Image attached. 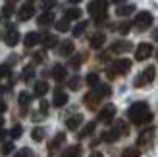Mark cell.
I'll return each instance as SVG.
<instances>
[{"label":"cell","mask_w":158,"mask_h":157,"mask_svg":"<svg viewBox=\"0 0 158 157\" xmlns=\"http://www.w3.org/2000/svg\"><path fill=\"white\" fill-rule=\"evenodd\" d=\"M41 25H50V23H54V14L52 12H44L39 16V20H37Z\"/></svg>","instance_id":"cell-20"},{"label":"cell","mask_w":158,"mask_h":157,"mask_svg":"<svg viewBox=\"0 0 158 157\" xmlns=\"http://www.w3.org/2000/svg\"><path fill=\"white\" fill-rule=\"evenodd\" d=\"M4 41H6L8 47H15V45L19 43V31H18V29H10V31L6 33V39H4Z\"/></svg>","instance_id":"cell-11"},{"label":"cell","mask_w":158,"mask_h":157,"mask_svg":"<svg viewBox=\"0 0 158 157\" xmlns=\"http://www.w3.org/2000/svg\"><path fill=\"white\" fill-rule=\"evenodd\" d=\"M31 138H33L35 142H43V138H44V130H43V128H33V132H31Z\"/></svg>","instance_id":"cell-29"},{"label":"cell","mask_w":158,"mask_h":157,"mask_svg":"<svg viewBox=\"0 0 158 157\" xmlns=\"http://www.w3.org/2000/svg\"><path fill=\"white\" fill-rule=\"evenodd\" d=\"M108 2L106 0H94V2L89 4V14L91 18L94 20L97 25H104L106 20H108Z\"/></svg>","instance_id":"cell-2"},{"label":"cell","mask_w":158,"mask_h":157,"mask_svg":"<svg viewBox=\"0 0 158 157\" xmlns=\"http://www.w3.org/2000/svg\"><path fill=\"white\" fill-rule=\"evenodd\" d=\"M21 132H23V130H21V126H19V124H18V126H14V128H12V132H10L12 140H18V138L21 136Z\"/></svg>","instance_id":"cell-41"},{"label":"cell","mask_w":158,"mask_h":157,"mask_svg":"<svg viewBox=\"0 0 158 157\" xmlns=\"http://www.w3.org/2000/svg\"><path fill=\"white\" fill-rule=\"evenodd\" d=\"M4 136H6V132H4V130H0V142H2V138H4Z\"/></svg>","instance_id":"cell-49"},{"label":"cell","mask_w":158,"mask_h":157,"mask_svg":"<svg viewBox=\"0 0 158 157\" xmlns=\"http://www.w3.org/2000/svg\"><path fill=\"white\" fill-rule=\"evenodd\" d=\"M129 70H131V60H127V58H118L116 62H112L108 76H110V78H114V76H122V74H127Z\"/></svg>","instance_id":"cell-5"},{"label":"cell","mask_w":158,"mask_h":157,"mask_svg":"<svg viewBox=\"0 0 158 157\" xmlns=\"http://www.w3.org/2000/svg\"><path fill=\"white\" fill-rule=\"evenodd\" d=\"M87 29V21H81L77 27H73V37H79V35H83V31Z\"/></svg>","instance_id":"cell-37"},{"label":"cell","mask_w":158,"mask_h":157,"mask_svg":"<svg viewBox=\"0 0 158 157\" xmlns=\"http://www.w3.org/2000/svg\"><path fill=\"white\" fill-rule=\"evenodd\" d=\"M156 58H158V52H156Z\"/></svg>","instance_id":"cell-56"},{"label":"cell","mask_w":158,"mask_h":157,"mask_svg":"<svg viewBox=\"0 0 158 157\" xmlns=\"http://www.w3.org/2000/svg\"><path fill=\"white\" fill-rule=\"evenodd\" d=\"M94 126H97L94 122H89V124H87V126L83 128V132H81V138H87V136H91L93 132H94Z\"/></svg>","instance_id":"cell-34"},{"label":"cell","mask_w":158,"mask_h":157,"mask_svg":"<svg viewBox=\"0 0 158 157\" xmlns=\"http://www.w3.org/2000/svg\"><path fill=\"white\" fill-rule=\"evenodd\" d=\"M2 124H4V119H2V116H0V128H2Z\"/></svg>","instance_id":"cell-55"},{"label":"cell","mask_w":158,"mask_h":157,"mask_svg":"<svg viewBox=\"0 0 158 157\" xmlns=\"http://www.w3.org/2000/svg\"><path fill=\"white\" fill-rule=\"evenodd\" d=\"M129 29H131V23H129V21H123L122 25H120V33L125 35V33H129Z\"/></svg>","instance_id":"cell-43"},{"label":"cell","mask_w":158,"mask_h":157,"mask_svg":"<svg viewBox=\"0 0 158 157\" xmlns=\"http://www.w3.org/2000/svg\"><path fill=\"white\" fill-rule=\"evenodd\" d=\"M81 0H69V4H79Z\"/></svg>","instance_id":"cell-52"},{"label":"cell","mask_w":158,"mask_h":157,"mask_svg":"<svg viewBox=\"0 0 158 157\" xmlns=\"http://www.w3.org/2000/svg\"><path fill=\"white\" fill-rule=\"evenodd\" d=\"M73 51H75V47H73L72 41H64L60 45V54L62 56H69V54H73Z\"/></svg>","instance_id":"cell-17"},{"label":"cell","mask_w":158,"mask_h":157,"mask_svg":"<svg viewBox=\"0 0 158 157\" xmlns=\"http://www.w3.org/2000/svg\"><path fill=\"white\" fill-rule=\"evenodd\" d=\"M31 103V95L29 93H19V105H21V113H25V109H27V105Z\"/></svg>","instance_id":"cell-26"},{"label":"cell","mask_w":158,"mask_h":157,"mask_svg":"<svg viewBox=\"0 0 158 157\" xmlns=\"http://www.w3.org/2000/svg\"><path fill=\"white\" fill-rule=\"evenodd\" d=\"M81 18V10L79 8H69V10L66 12V20L69 21V20H79Z\"/></svg>","instance_id":"cell-27"},{"label":"cell","mask_w":158,"mask_h":157,"mask_svg":"<svg viewBox=\"0 0 158 157\" xmlns=\"http://www.w3.org/2000/svg\"><path fill=\"white\" fill-rule=\"evenodd\" d=\"M85 58H87L85 54H77V56H73L72 60H69V66H72V68H79V66H81V62H83Z\"/></svg>","instance_id":"cell-30"},{"label":"cell","mask_w":158,"mask_h":157,"mask_svg":"<svg viewBox=\"0 0 158 157\" xmlns=\"http://www.w3.org/2000/svg\"><path fill=\"white\" fill-rule=\"evenodd\" d=\"M68 103V95H66V93L64 91H56V93H54V99H52V105L54 107H64Z\"/></svg>","instance_id":"cell-14"},{"label":"cell","mask_w":158,"mask_h":157,"mask_svg":"<svg viewBox=\"0 0 158 157\" xmlns=\"http://www.w3.org/2000/svg\"><path fill=\"white\" fill-rule=\"evenodd\" d=\"M127 116H129V120L133 124H147V122L152 120V113H151V109H148V105L145 101L133 103L129 107V111H127Z\"/></svg>","instance_id":"cell-1"},{"label":"cell","mask_w":158,"mask_h":157,"mask_svg":"<svg viewBox=\"0 0 158 157\" xmlns=\"http://www.w3.org/2000/svg\"><path fill=\"white\" fill-rule=\"evenodd\" d=\"M152 140H154V128H148L145 132H141V136L137 138V146L139 147H148V146H152Z\"/></svg>","instance_id":"cell-7"},{"label":"cell","mask_w":158,"mask_h":157,"mask_svg":"<svg viewBox=\"0 0 158 157\" xmlns=\"http://www.w3.org/2000/svg\"><path fill=\"white\" fill-rule=\"evenodd\" d=\"M10 74H12V70H10V66H8V64L0 66V78H8Z\"/></svg>","instance_id":"cell-42"},{"label":"cell","mask_w":158,"mask_h":157,"mask_svg":"<svg viewBox=\"0 0 158 157\" xmlns=\"http://www.w3.org/2000/svg\"><path fill=\"white\" fill-rule=\"evenodd\" d=\"M12 14H14V6H12V4H6L4 10H2V16L8 20V18H12Z\"/></svg>","instance_id":"cell-40"},{"label":"cell","mask_w":158,"mask_h":157,"mask_svg":"<svg viewBox=\"0 0 158 157\" xmlns=\"http://www.w3.org/2000/svg\"><path fill=\"white\" fill-rule=\"evenodd\" d=\"M118 138H120V136H118L114 130H108V132H104V134H102V140H104V142H116Z\"/></svg>","instance_id":"cell-31"},{"label":"cell","mask_w":158,"mask_h":157,"mask_svg":"<svg viewBox=\"0 0 158 157\" xmlns=\"http://www.w3.org/2000/svg\"><path fill=\"white\" fill-rule=\"evenodd\" d=\"M56 29L60 31V33H66V31L69 29V21H68L66 18H64V20H60V21L56 23Z\"/></svg>","instance_id":"cell-33"},{"label":"cell","mask_w":158,"mask_h":157,"mask_svg":"<svg viewBox=\"0 0 158 157\" xmlns=\"http://www.w3.org/2000/svg\"><path fill=\"white\" fill-rule=\"evenodd\" d=\"M114 132L118 136H127V132H129V128H127V124L125 122H122V120H118L116 122V128H114Z\"/></svg>","instance_id":"cell-24"},{"label":"cell","mask_w":158,"mask_h":157,"mask_svg":"<svg viewBox=\"0 0 158 157\" xmlns=\"http://www.w3.org/2000/svg\"><path fill=\"white\" fill-rule=\"evenodd\" d=\"M31 2H33V0H31Z\"/></svg>","instance_id":"cell-57"},{"label":"cell","mask_w":158,"mask_h":157,"mask_svg":"<svg viewBox=\"0 0 158 157\" xmlns=\"http://www.w3.org/2000/svg\"><path fill=\"white\" fill-rule=\"evenodd\" d=\"M41 43H43V47H44V49H52V47H56L58 39L54 37V35H44V37L41 39Z\"/></svg>","instance_id":"cell-21"},{"label":"cell","mask_w":158,"mask_h":157,"mask_svg":"<svg viewBox=\"0 0 158 157\" xmlns=\"http://www.w3.org/2000/svg\"><path fill=\"white\" fill-rule=\"evenodd\" d=\"M114 116H116V107H114V105H106V107L98 113V120H100V122H112Z\"/></svg>","instance_id":"cell-8"},{"label":"cell","mask_w":158,"mask_h":157,"mask_svg":"<svg viewBox=\"0 0 158 157\" xmlns=\"http://www.w3.org/2000/svg\"><path fill=\"white\" fill-rule=\"evenodd\" d=\"M91 157H104V155H102L100 151H93V153H91Z\"/></svg>","instance_id":"cell-48"},{"label":"cell","mask_w":158,"mask_h":157,"mask_svg":"<svg viewBox=\"0 0 158 157\" xmlns=\"http://www.w3.org/2000/svg\"><path fill=\"white\" fill-rule=\"evenodd\" d=\"M79 153H81V147H79V146H72V147H68L60 157H79Z\"/></svg>","instance_id":"cell-25"},{"label":"cell","mask_w":158,"mask_h":157,"mask_svg":"<svg viewBox=\"0 0 158 157\" xmlns=\"http://www.w3.org/2000/svg\"><path fill=\"white\" fill-rule=\"evenodd\" d=\"M52 78H54L56 82H62V80L66 78V68L60 66V64H56V66L52 68Z\"/></svg>","instance_id":"cell-18"},{"label":"cell","mask_w":158,"mask_h":157,"mask_svg":"<svg viewBox=\"0 0 158 157\" xmlns=\"http://www.w3.org/2000/svg\"><path fill=\"white\" fill-rule=\"evenodd\" d=\"M152 37L156 39V41H158V29H156V31H154V33H152Z\"/></svg>","instance_id":"cell-53"},{"label":"cell","mask_w":158,"mask_h":157,"mask_svg":"<svg viewBox=\"0 0 158 157\" xmlns=\"http://www.w3.org/2000/svg\"><path fill=\"white\" fill-rule=\"evenodd\" d=\"M46 91H48V83L46 82H37L35 83V95L37 97H43Z\"/></svg>","instance_id":"cell-22"},{"label":"cell","mask_w":158,"mask_h":157,"mask_svg":"<svg viewBox=\"0 0 158 157\" xmlns=\"http://www.w3.org/2000/svg\"><path fill=\"white\" fill-rule=\"evenodd\" d=\"M135 27L139 31H145L147 27H151V23H152V14H148V12H139L135 16Z\"/></svg>","instance_id":"cell-6"},{"label":"cell","mask_w":158,"mask_h":157,"mask_svg":"<svg viewBox=\"0 0 158 157\" xmlns=\"http://www.w3.org/2000/svg\"><path fill=\"white\" fill-rule=\"evenodd\" d=\"M46 111H48V103H46V101H43V103H41V113L46 114Z\"/></svg>","instance_id":"cell-45"},{"label":"cell","mask_w":158,"mask_h":157,"mask_svg":"<svg viewBox=\"0 0 158 157\" xmlns=\"http://www.w3.org/2000/svg\"><path fill=\"white\" fill-rule=\"evenodd\" d=\"M112 2H114V4H123L125 0H112Z\"/></svg>","instance_id":"cell-50"},{"label":"cell","mask_w":158,"mask_h":157,"mask_svg":"<svg viewBox=\"0 0 158 157\" xmlns=\"http://www.w3.org/2000/svg\"><path fill=\"white\" fill-rule=\"evenodd\" d=\"M135 12V6L133 4H125V6H120V8H116V14L118 16H129Z\"/></svg>","instance_id":"cell-23"},{"label":"cell","mask_w":158,"mask_h":157,"mask_svg":"<svg viewBox=\"0 0 158 157\" xmlns=\"http://www.w3.org/2000/svg\"><path fill=\"white\" fill-rule=\"evenodd\" d=\"M151 54H152V45H151V43H141V45L137 47L135 58H137V60H147Z\"/></svg>","instance_id":"cell-9"},{"label":"cell","mask_w":158,"mask_h":157,"mask_svg":"<svg viewBox=\"0 0 158 157\" xmlns=\"http://www.w3.org/2000/svg\"><path fill=\"white\" fill-rule=\"evenodd\" d=\"M12 151H14V144H12V142H8V144L2 146V150H0V155L6 157V155H10Z\"/></svg>","instance_id":"cell-35"},{"label":"cell","mask_w":158,"mask_h":157,"mask_svg":"<svg viewBox=\"0 0 158 157\" xmlns=\"http://www.w3.org/2000/svg\"><path fill=\"white\" fill-rule=\"evenodd\" d=\"M87 83H89L91 87H97L98 85V74H89L87 76Z\"/></svg>","instance_id":"cell-38"},{"label":"cell","mask_w":158,"mask_h":157,"mask_svg":"<svg viewBox=\"0 0 158 157\" xmlns=\"http://www.w3.org/2000/svg\"><path fill=\"white\" fill-rule=\"evenodd\" d=\"M39 41H41V37H39V33H35V31H31V33L25 35V39H23V45L25 47H35Z\"/></svg>","instance_id":"cell-16"},{"label":"cell","mask_w":158,"mask_h":157,"mask_svg":"<svg viewBox=\"0 0 158 157\" xmlns=\"http://www.w3.org/2000/svg\"><path fill=\"white\" fill-rule=\"evenodd\" d=\"M66 142V134L64 132H60V134H56L54 136V140L48 144V153H54V151H58L60 150V146Z\"/></svg>","instance_id":"cell-10"},{"label":"cell","mask_w":158,"mask_h":157,"mask_svg":"<svg viewBox=\"0 0 158 157\" xmlns=\"http://www.w3.org/2000/svg\"><path fill=\"white\" fill-rule=\"evenodd\" d=\"M14 157H33V151H31L29 147H23V150H19Z\"/></svg>","instance_id":"cell-39"},{"label":"cell","mask_w":158,"mask_h":157,"mask_svg":"<svg viewBox=\"0 0 158 157\" xmlns=\"http://www.w3.org/2000/svg\"><path fill=\"white\" fill-rule=\"evenodd\" d=\"M14 2H19V0H6V4H14Z\"/></svg>","instance_id":"cell-51"},{"label":"cell","mask_w":158,"mask_h":157,"mask_svg":"<svg viewBox=\"0 0 158 157\" xmlns=\"http://www.w3.org/2000/svg\"><path fill=\"white\" fill-rule=\"evenodd\" d=\"M139 150L137 147H125L123 150V153H122V157H139Z\"/></svg>","instance_id":"cell-32"},{"label":"cell","mask_w":158,"mask_h":157,"mask_svg":"<svg viewBox=\"0 0 158 157\" xmlns=\"http://www.w3.org/2000/svg\"><path fill=\"white\" fill-rule=\"evenodd\" d=\"M81 122H83V116L81 114H73V116H69V119L66 120V126L69 130H77L79 126H81Z\"/></svg>","instance_id":"cell-13"},{"label":"cell","mask_w":158,"mask_h":157,"mask_svg":"<svg viewBox=\"0 0 158 157\" xmlns=\"http://www.w3.org/2000/svg\"><path fill=\"white\" fill-rule=\"evenodd\" d=\"M56 4V0H44L43 2V8H46V12H50V8Z\"/></svg>","instance_id":"cell-44"},{"label":"cell","mask_w":158,"mask_h":157,"mask_svg":"<svg viewBox=\"0 0 158 157\" xmlns=\"http://www.w3.org/2000/svg\"><path fill=\"white\" fill-rule=\"evenodd\" d=\"M79 87H81V78H79V76L72 78V80H69V89H73V91H77Z\"/></svg>","instance_id":"cell-36"},{"label":"cell","mask_w":158,"mask_h":157,"mask_svg":"<svg viewBox=\"0 0 158 157\" xmlns=\"http://www.w3.org/2000/svg\"><path fill=\"white\" fill-rule=\"evenodd\" d=\"M104 41H106V35L104 33H94L91 37V49H100V47L104 45Z\"/></svg>","instance_id":"cell-15"},{"label":"cell","mask_w":158,"mask_h":157,"mask_svg":"<svg viewBox=\"0 0 158 157\" xmlns=\"http://www.w3.org/2000/svg\"><path fill=\"white\" fill-rule=\"evenodd\" d=\"M108 95H110V87H108V85H97V87H93V91H89L85 95V105L89 109H94L102 97H108Z\"/></svg>","instance_id":"cell-3"},{"label":"cell","mask_w":158,"mask_h":157,"mask_svg":"<svg viewBox=\"0 0 158 157\" xmlns=\"http://www.w3.org/2000/svg\"><path fill=\"white\" fill-rule=\"evenodd\" d=\"M6 91V87H2V85H0V95H2V93Z\"/></svg>","instance_id":"cell-54"},{"label":"cell","mask_w":158,"mask_h":157,"mask_svg":"<svg viewBox=\"0 0 158 157\" xmlns=\"http://www.w3.org/2000/svg\"><path fill=\"white\" fill-rule=\"evenodd\" d=\"M43 58H44L43 52H37V54H35V62H43Z\"/></svg>","instance_id":"cell-47"},{"label":"cell","mask_w":158,"mask_h":157,"mask_svg":"<svg viewBox=\"0 0 158 157\" xmlns=\"http://www.w3.org/2000/svg\"><path fill=\"white\" fill-rule=\"evenodd\" d=\"M156 78V68L154 66H148L147 70H143L137 78H135V87H147V85H151Z\"/></svg>","instance_id":"cell-4"},{"label":"cell","mask_w":158,"mask_h":157,"mask_svg":"<svg viewBox=\"0 0 158 157\" xmlns=\"http://www.w3.org/2000/svg\"><path fill=\"white\" fill-rule=\"evenodd\" d=\"M33 14H35V8L31 6V4H25L21 8V10L18 12V18L21 20V21H25V20H29V18H33Z\"/></svg>","instance_id":"cell-12"},{"label":"cell","mask_w":158,"mask_h":157,"mask_svg":"<svg viewBox=\"0 0 158 157\" xmlns=\"http://www.w3.org/2000/svg\"><path fill=\"white\" fill-rule=\"evenodd\" d=\"M125 51H131V43L120 41V43H114L112 45V52H125Z\"/></svg>","instance_id":"cell-19"},{"label":"cell","mask_w":158,"mask_h":157,"mask_svg":"<svg viewBox=\"0 0 158 157\" xmlns=\"http://www.w3.org/2000/svg\"><path fill=\"white\" fill-rule=\"evenodd\" d=\"M6 109H8V105L4 103V101H0V114H4V113H6Z\"/></svg>","instance_id":"cell-46"},{"label":"cell","mask_w":158,"mask_h":157,"mask_svg":"<svg viewBox=\"0 0 158 157\" xmlns=\"http://www.w3.org/2000/svg\"><path fill=\"white\" fill-rule=\"evenodd\" d=\"M33 76H35V68H33V66H27V68H23V72H21V80L29 82V80H33Z\"/></svg>","instance_id":"cell-28"}]
</instances>
